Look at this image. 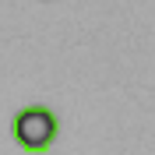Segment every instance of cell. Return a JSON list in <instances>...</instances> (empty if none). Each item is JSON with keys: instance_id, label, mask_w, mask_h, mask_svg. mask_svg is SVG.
<instances>
[{"instance_id": "cell-1", "label": "cell", "mask_w": 155, "mask_h": 155, "mask_svg": "<svg viewBox=\"0 0 155 155\" xmlns=\"http://www.w3.org/2000/svg\"><path fill=\"white\" fill-rule=\"evenodd\" d=\"M11 134L25 152H46L60 134V120L46 106H25L11 120Z\"/></svg>"}, {"instance_id": "cell-2", "label": "cell", "mask_w": 155, "mask_h": 155, "mask_svg": "<svg viewBox=\"0 0 155 155\" xmlns=\"http://www.w3.org/2000/svg\"><path fill=\"white\" fill-rule=\"evenodd\" d=\"M28 155H46V152H28Z\"/></svg>"}]
</instances>
